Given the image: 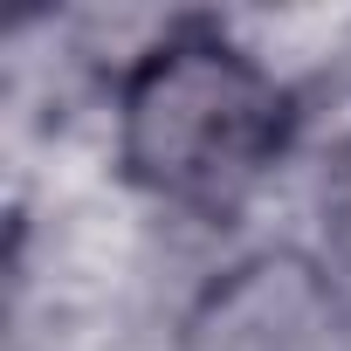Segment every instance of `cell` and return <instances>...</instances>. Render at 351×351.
Instances as JSON below:
<instances>
[{
    "mask_svg": "<svg viewBox=\"0 0 351 351\" xmlns=\"http://www.w3.org/2000/svg\"><path fill=\"white\" fill-rule=\"evenodd\" d=\"M117 138L138 186L186 207H221L248 193L289 145V97L228 35L180 28L131 69Z\"/></svg>",
    "mask_w": 351,
    "mask_h": 351,
    "instance_id": "cell-1",
    "label": "cell"
}]
</instances>
